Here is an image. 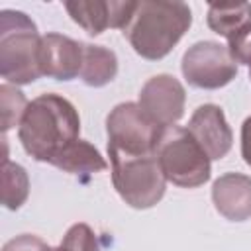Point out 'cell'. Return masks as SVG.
I'll return each mask as SVG.
<instances>
[{
    "label": "cell",
    "mask_w": 251,
    "mask_h": 251,
    "mask_svg": "<svg viewBox=\"0 0 251 251\" xmlns=\"http://www.w3.org/2000/svg\"><path fill=\"white\" fill-rule=\"evenodd\" d=\"M118 75V57L112 49L102 45L84 43L82 47V67H80V80L86 86L100 88L112 82Z\"/></svg>",
    "instance_id": "cell-13"
},
{
    "label": "cell",
    "mask_w": 251,
    "mask_h": 251,
    "mask_svg": "<svg viewBox=\"0 0 251 251\" xmlns=\"http://www.w3.org/2000/svg\"><path fill=\"white\" fill-rule=\"evenodd\" d=\"M206 22L214 33L226 39H231L241 29L251 25V4L249 2H231V4L214 2L208 6Z\"/></svg>",
    "instance_id": "cell-15"
},
{
    "label": "cell",
    "mask_w": 251,
    "mask_h": 251,
    "mask_svg": "<svg viewBox=\"0 0 251 251\" xmlns=\"http://www.w3.org/2000/svg\"><path fill=\"white\" fill-rule=\"evenodd\" d=\"M53 251H100V245L88 224H73Z\"/></svg>",
    "instance_id": "cell-18"
},
{
    "label": "cell",
    "mask_w": 251,
    "mask_h": 251,
    "mask_svg": "<svg viewBox=\"0 0 251 251\" xmlns=\"http://www.w3.org/2000/svg\"><path fill=\"white\" fill-rule=\"evenodd\" d=\"M80 118L73 102L65 96L47 92L33 98L18 127L24 151L39 161L49 163L73 141L78 139Z\"/></svg>",
    "instance_id": "cell-1"
},
{
    "label": "cell",
    "mask_w": 251,
    "mask_h": 251,
    "mask_svg": "<svg viewBox=\"0 0 251 251\" xmlns=\"http://www.w3.org/2000/svg\"><path fill=\"white\" fill-rule=\"evenodd\" d=\"M241 157L251 167V116L241 126Z\"/></svg>",
    "instance_id": "cell-21"
},
{
    "label": "cell",
    "mask_w": 251,
    "mask_h": 251,
    "mask_svg": "<svg viewBox=\"0 0 251 251\" xmlns=\"http://www.w3.org/2000/svg\"><path fill=\"white\" fill-rule=\"evenodd\" d=\"M112 167V184L120 198L135 208H153L167 188V178L155 155H124L118 151H108Z\"/></svg>",
    "instance_id": "cell-4"
},
{
    "label": "cell",
    "mask_w": 251,
    "mask_h": 251,
    "mask_svg": "<svg viewBox=\"0 0 251 251\" xmlns=\"http://www.w3.org/2000/svg\"><path fill=\"white\" fill-rule=\"evenodd\" d=\"M65 10L88 35H100L108 27L124 29L131 20L135 2L124 0H69Z\"/></svg>",
    "instance_id": "cell-9"
},
{
    "label": "cell",
    "mask_w": 251,
    "mask_h": 251,
    "mask_svg": "<svg viewBox=\"0 0 251 251\" xmlns=\"http://www.w3.org/2000/svg\"><path fill=\"white\" fill-rule=\"evenodd\" d=\"M180 71L190 86L218 90L235 78L237 63L226 45L218 41H198L182 55Z\"/></svg>",
    "instance_id": "cell-7"
},
{
    "label": "cell",
    "mask_w": 251,
    "mask_h": 251,
    "mask_svg": "<svg viewBox=\"0 0 251 251\" xmlns=\"http://www.w3.org/2000/svg\"><path fill=\"white\" fill-rule=\"evenodd\" d=\"M27 98L24 92L12 84H2L0 86V106H2V131L6 133L14 126H20L25 108H27Z\"/></svg>",
    "instance_id": "cell-17"
},
{
    "label": "cell",
    "mask_w": 251,
    "mask_h": 251,
    "mask_svg": "<svg viewBox=\"0 0 251 251\" xmlns=\"http://www.w3.org/2000/svg\"><path fill=\"white\" fill-rule=\"evenodd\" d=\"M190 24L192 12L184 2L141 0L135 2V10L124 27V35L139 57L159 61L173 51L188 31Z\"/></svg>",
    "instance_id": "cell-2"
},
{
    "label": "cell",
    "mask_w": 251,
    "mask_h": 251,
    "mask_svg": "<svg viewBox=\"0 0 251 251\" xmlns=\"http://www.w3.org/2000/svg\"><path fill=\"white\" fill-rule=\"evenodd\" d=\"M186 92L173 75H155L139 90V108L161 127L176 126L184 114Z\"/></svg>",
    "instance_id": "cell-8"
},
{
    "label": "cell",
    "mask_w": 251,
    "mask_h": 251,
    "mask_svg": "<svg viewBox=\"0 0 251 251\" xmlns=\"http://www.w3.org/2000/svg\"><path fill=\"white\" fill-rule=\"evenodd\" d=\"M51 165L61 169L63 173H71V175H94L108 167V163L100 155V151L84 139H76L71 145H67L51 161Z\"/></svg>",
    "instance_id": "cell-14"
},
{
    "label": "cell",
    "mask_w": 251,
    "mask_h": 251,
    "mask_svg": "<svg viewBox=\"0 0 251 251\" xmlns=\"http://www.w3.org/2000/svg\"><path fill=\"white\" fill-rule=\"evenodd\" d=\"M55 247L47 245L41 237L31 235V233H22L12 237L10 241L4 243L2 251H53Z\"/></svg>",
    "instance_id": "cell-20"
},
{
    "label": "cell",
    "mask_w": 251,
    "mask_h": 251,
    "mask_svg": "<svg viewBox=\"0 0 251 251\" xmlns=\"http://www.w3.org/2000/svg\"><path fill=\"white\" fill-rule=\"evenodd\" d=\"M249 78H251V67H249Z\"/></svg>",
    "instance_id": "cell-22"
},
{
    "label": "cell",
    "mask_w": 251,
    "mask_h": 251,
    "mask_svg": "<svg viewBox=\"0 0 251 251\" xmlns=\"http://www.w3.org/2000/svg\"><path fill=\"white\" fill-rule=\"evenodd\" d=\"M163 129L165 127L155 124L139 104L122 102L114 106L106 118L108 151L124 155H155Z\"/></svg>",
    "instance_id": "cell-6"
},
{
    "label": "cell",
    "mask_w": 251,
    "mask_h": 251,
    "mask_svg": "<svg viewBox=\"0 0 251 251\" xmlns=\"http://www.w3.org/2000/svg\"><path fill=\"white\" fill-rule=\"evenodd\" d=\"M227 49L235 63L251 67V25H247L237 35L227 39Z\"/></svg>",
    "instance_id": "cell-19"
},
{
    "label": "cell",
    "mask_w": 251,
    "mask_h": 251,
    "mask_svg": "<svg viewBox=\"0 0 251 251\" xmlns=\"http://www.w3.org/2000/svg\"><path fill=\"white\" fill-rule=\"evenodd\" d=\"M41 37L25 12H0V75L6 82L29 84L43 76L39 65Z\"/></svg>",
    "instance_id": "cell-3"
},
{
    "label": "cell",
    "mask_w": 251,
    "mask_h": 251,
    "mask_svg": "<svg viewBox=\"0 0 251 251\" xmlns=\"http://www.w3.org/2000/svg\"><path fill=\"white\" fill-rule=\"evenodd\" d=\"M214 208L229 222H245L251 218V176L241 173H226L212 184Z\"/></svg>",
    "instance_id": "cell-12"
},
{
    "label": "cell",
    "mask_w": 251,
    "mask_h": 251,
    "mask_svg": "<svg viewBox=\"0 0 251 251\" xmlns=\"http://www.w3.org/2000/svg\"><path fill=\"white\" fill-rule=\"evenodd\" d=\"M84 43L61 33H47L41 37L39 65L43 76L55 80H73L80 75Z\"/></svg>",
    "instance_id": "cell-11"
},
{
    "label": "cell",
    "mask_w": 251,
    "mask_h": 251,
    "mask_svg": "<svg viewBox=\"0 0 251 251\" xmlns=\"http://www.w3.org/2000/svg\"><path fill=\"white\" fill-rule=\"evenodd\" d=\"M194 141L204 149L210 161L224 159L233 143L231 127L226 120V114L216 104H202L194 110L186 126Z\"/></svg>",
    "instance_id": "cell-10"
},
{
    "label": "cell",
    "mask_w": 251,
    "mask_h": 251,
    "mask_svg": "<svg viewBox=\"0 0 251 251\" xmlns=\"http://www.w3.org/2000/svg\"><path fill=\"white\" fill-rule=\"evenodd\" d=\"M157 161L165 178L180 188H196L210 180V157L194 141L186 127L171 126L163 129L157 145Z\"/></svg>",
    "instance_id": "cell-5"
},
{
    "label": "cell",
    "mask_w": 251,
    "mask_h": 251,
    "mask_svg": "<svg viewBox=\"0 0 251 251\" xmlns=\"http://www.w3.org/2000/svg\"><path fill=\"white\" fill-rule=\"evenodd\" d=\"M29 176L25 169L18 163H2V204L8 210H18L27 200Z\"/></svg>",
    "instance_id": "cell-16"
}]
</instances>
